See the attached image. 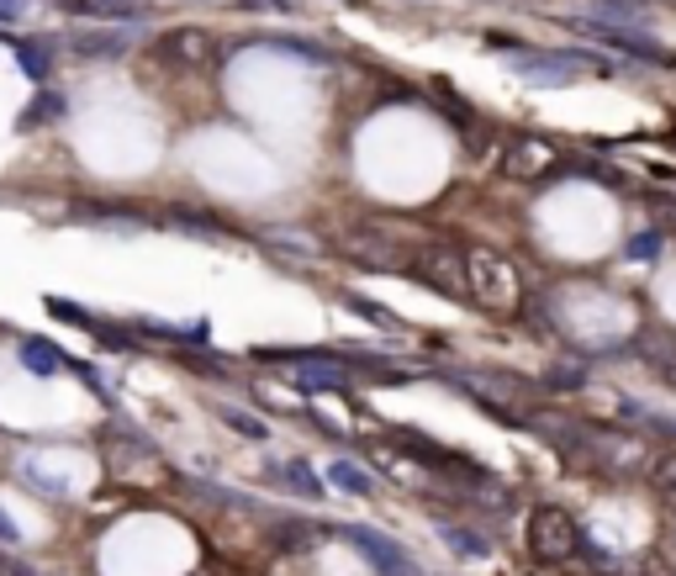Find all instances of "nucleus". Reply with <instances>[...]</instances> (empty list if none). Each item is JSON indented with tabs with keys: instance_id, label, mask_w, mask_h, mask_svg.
I'll list each match as a JSON object with an SVG mask.
<instances>
[{
	"instance_id": "3",
	"label": "nucleus",
	"mask_w": 676,
	"mask_h": 576,
	"mask_svg": "<svg viewBox=\"0 0 676 576\" xmlns=\"http://www.w3.org/2000/svg\"><path fill=\"white\" fill-rule=\"evenodd\" d=\"M64 112H69V95H64V90H48V85H38V95L22 106L16 127H22V132H38V127L64 123Z\"/></svg>"
},
{
	"instance_id": "11",
	"label": "nucleus",
	"mask_w": 676,
	"mask_h": 576,
	"mask_svg": "<svg viewBox=\"0 0 676 576\" xmlns=\"http://www.w3.org/2000/svg\"><path fill=\"white\" fill-rule=\"evenodd\" d=\"M0 545H22V529L11 524V513L0 508Z\"/></svg>"
},
{
	"instance_id": "13",
	"label": "nucleus",
	"mask_w": 676,
	"mask_h": 576,
	"mask_svg": "<svg viewBox=\"0 0 676 576\" xmlns=\"http://www.w3.org/2000/svg\"><path fill=\"white\" fill-rule=\"evenodd\" d=\"M243 5H254V11H296V0H243Z\"/></svg>"
},
{
	"instance_id": "5",
	"label": "nucleus",
	"mask_w": 676,
	"mask_h": 576,
	"mask_svg": "<svg viewBox=\"0 0 676 576\" xmlns=\"http://www.w3.org/2000/svg\"><path fill=\"white\" fill-rule=\"evenodd\" d=\"M75 16H95V22H122V27H138L143 11L132 0H64Z\"/></svg>"
},
{
	"instance_id": "2",
	"label": "nucleus",
	"mask_w": 676,
	"mask_h": 576,
	"mask_svg": "<svg viewBox=\"0 0 676 576\" xmlns=\"http://www.w3.org/2000/svg\"><path fill=\"white\" fill-rule=\"evenodd\" d=\"M16 355H22V366H27V375H38V381H53V375L69 366V355L59 349V344H48V338H38V333H27L22 344H16Z\"/></svg>"
},
{
	"instance_id": "12",
	"label": "nucleus",
	"mask_w": 676,
	"mask_h": 576,
	"mask_svg": "<svg viewBox=\"0 0 676 576\" xmlns=\"http://www.w3.org/2000/svg\"><path fill=\"white\" fill-rule=\"evenodd\" d=\"M0 576H42V572L27 566V561H0Z\"/></svg>"
},
{
	"instance_id": "10",
	"label": "nucleus",
	"mask_w": 676,
	"mask_h": 576,
	"mask_svg": "<svg viewBox=\"0 0 676 576\" xmlns=\"http://www.w3.org/2000/svg\"><path fill=\"white\" fill-rule=\"evenodd\" d=\"M27 11H33V0H0V22H16Z\"/></svg>"
},
{
	"instance_id": "8",
	"label": "nucleus",
	"mask_w": 676,
	"mask_h": 576,
	"mask_svg": "<svg viewBox=\"0 0 676 576\" xmlns=\"http://www.w3.org/2000/svg\"><path fill=\"white\" fill-rule=\"evenodd\" d=\"M534 535H539V550H571V524L560 519V513H539V524H534Z\"/></svg>"
},
{
	"instance_id": "7",
	"label": "nucleus",
	"mask_w": 676,
	"mask_h": 576,
	"mask_svg": "<svg viewBox=\"0 0 676 576\" xmlns=\"http://www.w3.org/2000/svg\"><path fill=\"white\" fill-rule=\"evenodd\" d=\"M69 48H75L80 59H122V53H127V38H117V33H80Z\"/></svg>"
},
{
	"instance_id": "4",
	"label": "nucleus",
	"mask_w": 676,
	"mask_h": 576,
	"mask_svg": "<svg viewBox=\"0 0 676 576\" xmlns=\"http://www.w3.org/2000/svg\"><path fill=\"white\" fill-rule=\"evenodd\" d=\"M423 276H429L444 296H465V291H471L465 286V265H460L449 248H429V254H423Z\"/></svg>"
},
{
	"instance_id": "6",
	"label": "nucleus",
	"mask_w": 676,
	"mask_h": 576,
	"mask_svg": "<svg viewBox=\"0 0 676 576\" xmlns=\"http://www.w3.org/2000/svg\"><path fill=\"white\" fill-rule=\"evenodd\" d=\"M11 42V53H16V64H22V75L27 80H48L53 75V48L48 42H38V38H5Z\"/></svg>"
},
{
	"instance_id": "1",
	"label": "nucleus",
	"mask_w": 676,
	"mask_h": 576,
	"mask_svg": "<svg viewBox=\"0 0 676 576\" xmlns=\"http://www.w3.org/2000/svg\"><path fill=\"white\" fill-rule=\"evenodd\" d=\"M160 53L169 64L201 69V64H212V33H201V27H175L169 38H160Z\"/></svg>"
},
{
	"instance_id": "9",
	"label": "nucleus",
	"mask_w": 676,
	"mask_h": 576,
	"mask_svg": "<svg viewBox=\"0 0 676 576\" xmlns=\"http://www.w3.org/2000/svg\"><path fill=\"white\" fill-rule=\"evenodd\" d=\"M222 418H228L239 434H248V439H265V423H259V418H248V412H239V408H222Z\"/></svg>"
}]
</instances>
